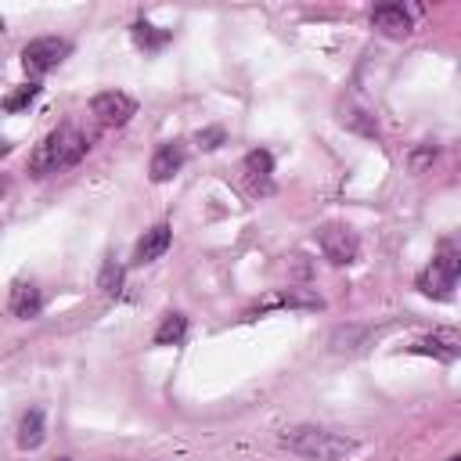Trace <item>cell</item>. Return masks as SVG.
<instances>
[{
	"label": "cell",
	"instance_id": "1",
	"mask_svg": "<svg viewBox=\"0 0 461 461\" xmlns=\"http://www.w3.org/2000/svg\"><path fill=\"white\" fill-rule=\"evenodd\" d=\"M86 148H90L86 134H83L79 127H72V123H62V127H54V130L33 148V155H29V173L40 177V180L51 177V173H62V169L76 166V162L86 155Z\"/></svg>",
	"mask_w": 461,
	"mask_h": 461
},
{
	"label": "cell",
	"instance_id": "2",
	"mask_svg": "<svg viewBox=\"0 0 461 461\" xmlns=\"http://www.w3.org/2000/svg\"><path fill=\"white\" fill-rule=\"evenodd\" d=\"M282 447L307 461H342L346 454L357 450V440L321 429V425H292L282 432Z\"/></svg>",
	"mask_w": 461,
	"mask_h": 461
},
{
	"label": "cell",
	"instance_id": "3",
	"mask_svg": "<svg viewBox=\"0 0 461 461\" xmlns=\"http://www.w3.org/2000/svg\"><path fill=\"white\" fill-rule=\"evenodd\" d=\"M457 274H461V256L454 245H443L440 256L418 274V289L432 300H450L454 285H457Z\"/></svg>",
	"mask_w": 461,
	"mask_h": 461
},
{
	"label": "cell",
	"instance_id": "4",
	"mask_svg": "<svg viewBox=\"0 0 461 461\" xmlns=\"http://www.w3.org/2000/svg\"><path fill=\"white\" fill-rule=\"evenodd\" d=\"M69 51H72V44L62 37H37L22 47V65L29 76H44V72L58 69L69 58Z\"/></svg>",
	"mask_w": 461,
	"mask_h": 461
},
{
	"label": "cell",
	"instance_id": "5",
	"mask_svg": "<svg viewBox=\"0 0 461 461\" xmlns=\"http://www.w3.org/2000/svg\"><path fill=\"white\" fill-rule=\"evenodd\" d=\"M317 245H321L325 259L335 263V267H350V263H357V256H360L357 235H353L350 227H342V224H325V227L317 231Z\"/></svg>",
	"mask_w": 461,
	"mask_h": 461
},
{
	"label": "cell",
	"instance_id": "6",
	"mask_svg": "<svg viewBox=\"0 0 461 461\" xmlns=\"http://www.w3.org/2000/svg\"><path fill=\"white\" fill-rule=\"evenodd\" d=\"M90 112L98 116L102 127H127L137 116V102L123 90H102V95L90 102Z\"/></svg>",
	"mask_w": 461,
	"mask_h": 461
},
{
	"label": "cell",
	"instance_id": "7",
	"mask_svg": "<svg viewBox=\"0 0 461 461\" xmlns=\"http://www.w3.org/2000/svg\"><path fill=\"white\" fill-rule=\"evenodd\" d=\"M411 353L436 357V360L450 364V360H457V357H461V339H457V332H454V328H436V332H429V335L415 339V342H411Z\"/></svg>",
	"mask_w": 461,
	"mask_h": 461
},
{
	"label": "cell",
	"instance_id": "8",
	"mask_svg": "<svg viewBox=\"0 0 461 461\" xmlns=\"http://www.w3.org/2000/svg\"><path fill=\"white\" fill-rule=\"evenodd\" d=\"M372 26L383 29L386 37H393V40H404V37L415 29V15H411L404 4H379V8L372 12Z\"/></svg>",
	"mask_w": 461,
	"mask_h": 461
},
{
	"label": "cell",
	"instance_id": "9",
	"mask_svg": "<svg viewBox=\"0 0 461 461\" xmlns=\"http://www.w3.org/2000/svg\"><path fill=\"white\" fill-rule=\"evenodd\" d=\"M173 245V227L169 224H155L152 231H144V238L134 245V267H144V263H155L159 256H166Z\"/></svg>",
	"mask_w": 461,
	"mask_h": 461
},
{
	"label": "cell",
	"instance_id": "10",
	"mask_svg": "<svg viewBox=\"0 0 461 461\" xmlns=\"http://www.w3.org/2000/svg\"><path fill=\"white\" fill-rule=\"evenodd\" d=\"M180 166H184V144L180 141H166V144L155 148L152 166H148V177L155 184H166V180H173V173H180Z\"/></svg>",
	"mask_w": 461,
	"mask_h": 461
},
{
	"label": "cell",
	"instance_id": "11",
	"mask_svg": "<svg viewBox=\"0 0 461 461\" xmlns=\"http://www.w3.org/2000/svg\"><path fill=\"white\" fill-rule=\"evenodd\" d=\"M12 314L19 317V321H33V317H40V310H44V292L33 285V282H19L15 289H12Z\"/></svg>",
	"mask_w": 461,
	"mask_h": 461
},
{
	"label": "cell",
	"instance_id": "12",
	"mask_svg": "<svg viewBox=\"0 0 461 461\" xmlns=\"http://www.w3.org/2000/svg\"><path fill=\"white\" fill-rule=\"evenodd\" d=\"M270 177H274V155L267 148H252L245 155V180L252 184V192H270Z\"/></svg>",
	"mask_w": 461,
	"mask_h": 461
},
{
	"label": "cell",
	"instance_id": "13",
	"mask_svg": "<svg viewBox=\"0 0 461 461\" xmlns=\"http://www.w3.org/2000/svg\"><path fill=\"white\" fill-rule=\"evenodd\" d=\"M44 440H47V418H44L40 407H29L19 422V447L37 450V447H44Z\"/></svg>",
	"mask_w": 461,
	"mask_h": 461
},
{
	"label": "cell",
	"instance_id": "14",
	"mask_svg": "<svg viewBox=\"0 0 461 461\" xmlns=\"http://www.w3.org/2000/svg\"><path fill=\"white\" fill-rule=\"evenodd\" d=\"M130 37H134V44L141 47V51H148V54H155V51H162L169 40H173V33L169 29H159V26H152V22H134V29H130Z\"/></svg>",
	"mask_w": 461,
	"mask_h": 461
},
{
	"label": "cell",
	"instance_id": "15",
	"mask_svg": "<svg viewBox=\"0 0 461 461\" xmlns=\"http://www.w3.org/2000/svg\"><path fill=\"white\" fill-rule=\"evenodd\" d=\"M184 335H188V317L169 310L162 317V325L155 328V346H177V342H184Z\"/></svg>",
	"mask_w": 461,
	"mask_h": 461
},
{
	"label": "cell",
	"instance_id": "16",
	"mask_svg": "<svg viewBox=\"0 0 461 461\" xmlns=\"http://www.w3.org/2000/svg\"><path fill=\"white\" fill-rule=\"evenodd\" d=\"M123 278H127L123 263H119L116 256H105L102 274H98V289H102L105 296H119V292H123Z\"/></svg>",
	"mask_w": 461,
	"mask_h": 461
},
{
	"label": "cell",
	"instance_id": "17",
	"mask_svg": "<svg viewBox=\"0 0 461 461\" xmlns=\"http://www.w3.org/2000/svg\"><path fill=\"white\" fill-rule=\"evenodd\" d=\"M274 307H289V310H300V307H303V310H321L325 303H321L317 296H300V292H285V296H270V300H267V303H259L256 310H274ZM256 310H252V314H256Z\"/></svg>",
	"mask_w": 461,
	"mask_h": 461
},
{
	"label": "cell",
	"instance_id": "18",
	"mask_svg": "<svg viewBox=\"0 0 461 461\" xmlns=\"http://www.w3.org/2000/svg\"><path fill=\"white\" fill-rule=\"evenodd\" d=\"M372 335V328H335V335H332V350L335 353H353V350H360L364 346V339Z\"/></svg>",
	"mask_w": 461,
	"mask_h": 461
},
{
	"label": "cell",
	"instance_id": "19",
	"mask_svg": "<svg viewBox=\"0 0 461 461\" xmlns=\"http://www.w3.org/2000/svg\"><path fill=\"white\" fill-rule=\"evenodd\" d=\"M40 90H44L40 83H26V86H19L15 95H8V98H4V112H22V109H29V105L40 98Z\"/></svg>",
	"mask_w": 461,
	"mask_h": 461
},
{
	"label": "cell",
	"instance_id": "20",
	"mask_svg": "<svg viewBox=\"0 0 461 461\" xmlns=\"http://www.w3.org/2000/svg\"><path fill=\"white\" fill-rule=\"evenodd\" d=\"M342 123H346L350 130L364 134V137H379V123H375V116H367V112H360V109H350V112L342 116Z\"/></svg>",
	"mask_w": 461,
	"mask_h": 461
},
{
	"label": "cell",
	"instance_id": "21",
	"mask_svg": "<svg viewBox=\"0 0 461 461\" xmlns=\"http://www.w3.org/2000/svg\"><path fill=\"white\" fill-rule=\"evenodd\" d=\"M224 137H227V134H224L220 127H210V130H199V144H202L206 152H213V148H220V144H224Z\"/></svg>",
	"mask_w": 461,
	"mask_h": 461
},
{
	"label": "cell",
	"instance_id": "22",
	"mask_svg": "<svg viewBox=\"0 0 461 461\" xmlns=\"http://www.w3.org/2000/svg\"><path fill=\"white\" fill-rule=\"evenodd\" d=\"M432 159H436V144H422V148L411 152V169L418 173V169H425V162H432Z\"/></svg>",
	"mask_w": 461,
	"mask_h": 461
},
{
	"label": "cell",
	"instance_id": "23",
	"mask_svg": "<svg viewBox=\"0 0 461 461\" xmlns=\"http://www.w3.org/2000/svg\"><path fill=\"white\" fill-rule=\"evenodd\" d=\"M8 195V177H0V199Z\"/></svg>",
	"mask_w": 461,
	"mask_h": 461
},
{
	"label": "cell",
	"instance_id": "24",
	"mask_svg": "<svg viewBox=\"0 0 461 461\" xmlns=\"http://www.w3.org/2000/svg\"><path fill=\"white\" fill-rule=\"evenodd\" d=\"M54 461H72V457H54Z\"/></svg>",
	"mask_w": 461,
	"mask_h": 461
},
{
	"label": "cell",
	"instance_id": "25",
	"mask_svg": "<svg viewBox=\"0 0 461 461\" xmlns=\"http://www.w3.org/2000/svg\"><path fill=\"white\" fill-rule=\"evenodd\" d=\"M447 461H461V457H447Z\"/></svg>",
	"mask_w": 461,
	"mask_h": 461
}]
</instances>
